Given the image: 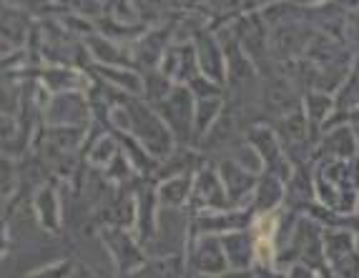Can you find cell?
<instances>
[{
  "instance_id": "cell-13",
  "label": "cell",
  "mask_w": 359,
  "mask_h": 278,
  "mask_svg": "<svg viewBox=\"0 0 359 278\" xmlns=\"http://www.w3.org/2000/svg\"><path fill=\"white\" fill-rule=\"evenodd\" d=\"M189 186H191V181H189V178H179V181H168V183L161 188V201H163V203H176V206H179V203H184Z\"/></svg>"
},
{
  "instance_id": "cell-4",
  "label": "cell",
  "mask_w": 359,
  "mask_h": 278,
  "mask_svg": "<svg viewBox=\"0 0 359 278\" xmlns=\"http://www.w3.org/2000/svg\"><path fill=\"white\" fill-rule=\"evenodd\" d=\"M319 151L330 160L352 158V155H357V133H354L352 125H337L324 136Z\"/></svg>"
},
{
  "instance_id": "cell-11",
  "label": "cell",
  "mask_w": 359,
  "mask_h": 278,
  "mask_svg": "<svg viewBox=\"0 0 359 278\" xmlns=\"http://www.w3.org/2000/svg\"><path fill=\"white\" fill-rule=\"evenodd\" d=\"M332 108H337V101H332L327 93H309L306 95V123H309V128H314V125L324 123L327 120V116L332 113Z\"/></svg>"
},
{
  "instance_id": "cell-2",
  "label": "cell",
  "mask_w": 359,
  "mask_h": 278,
  "mask_svg": "<svg viewBox=\"0 0 359 278\" xmlns=\"http://www.w3.org/2000/svg\"><path fill=\"white\" fill-rule=\"evenodd\" d=\"M292 249L297 260L306 268H324V231L311 218H299L292 233Z\"/></svg>"
},
{
  "instance_id": "cell-12",
  "label": "cell",
  "mask_w": 359,
  "mask_h": 278,
  "mask_svg": "<svg viewBox=\"0 0 359 278\" xmlns=\"http://www.w3.org/2000/svg\"><path fill=\"white\" fill-rule=\"evenodd\" d=\"M194 190H196V195H201V203H206V206H224L222 201H216V195H224L219 193V181H216V176H211V173H201V176L196 178V186H194Z\"/></svg>"
},
{
  "instance_id": "cell-6",
  "label": "cell",
  "mask_w": 359,
  "mask_h": 278,
  "mask_svg": "<svg viewBox=\"0 0 359 278\" xmlns=\"http://www.w3.org/2000/svg\"><path fill=\"white\" fill-rule=\"evenodd\" d=\"M254 211L257 214H274V208L282 203L284 195V181H279L276 176H264L257 183V190H254Z\"/></svg>"
},
{
  "instance_id": "cell-18",
  "label": "cell",
  "mask_w": 359,
  "mask_h": 278,
  "mask_svg": "<svg viewBox=\"0 0 359 278\" xmlns=\"http://www.w3.org/2000/svg\"><path fill=\"white\" fill-rule=\"evenodd\" d=\"M354 133H357V148H359V125H354Z\"/></svg>"
},
{
  "instance_id": "cell-17",
  "label": "cell",
  "mask_w": 359,
  "mask_h": 278,
  "mask_svg": "<svg viewBox=\"0 0 359 278\" xmlns=\"http://www.w3.org/2000/svg\"><path fill=\"white\" fill-rule=\"evenodd\" d=\"M257 278H284V276L279 271H271V268H259Z\"/></svg>"
},
{
  "instance_id": "cell-10",
  "label": "cell",
  "mask_w": 359,
  "mask_h": 278,
  "mask_svg": "<svg viewBox=\"0 0 359 278\" xmlns=\"http://www.w3.org/2000/svg\"><path fill=\"white\" fill-rule=\"evenodd\" d=\"M179 273H181V258L171 256V258L146 263L144 268H138L136 273H131V278H179Z\"/></svg>"
},
{
  "instance_id": "cell-8",
  "label": "cell",
  "mask_w": 359,
  "mask_h": 278,
  "mask_svg": "<svg viewBox=\"0 0 359 278\" xmlns=\"http://www.w3.org/2000/svg\"><path fill=\"white\" fill-rule=\"evenodd\" d=\"M106 241H108V246H111V251H114V253L118 256L121 268H123V271H128V268L138 266V263L144 260V258H141V253H138L136 243H133L131 238L126 236V233L108 231L106 233Z\"/></svg>"
},
{
  "instance_id": "cell-15",
  "label": "cell",
  "mask_w": 359,
  "mask_h": 278,
  "mask_svg": "<svg viewBox=\"0 0 359 278\" xmlns=\"http://www.w3.org/2000/svg\"><path fill=\"white\" fill-rule=\"evenodd\" d=\"M289 278H317V276H314V271H311V268L297 263V266H292V271H289Z\"/></svg>"
},
{
  "instance_id": "cell-1",
  "label": "cell",
  "mask_w": 359,
  "mask_h": 278,
  "mask_svg": "<svg viewBox=\"0 0 359 278\" xmlns=\"http://www.w3.org/2000/svg\"><path fill=\"white\" fill-rule=\"evenodd\" d=\"M324 256L339 278H359V241L349 231L324 233Z\"/></svg>"
},
{
  "instance_id": "cell-5",
  "label": "cell",
  "mask_w": 359,
  "mask_h": 278,
  "mask_svg": "<svg viewBox=\"0 0 359 278\" xmlns=\"http://www.w3.org/2000/svg\"><path fill=\"white\" fill-rule=\"evenodd\" d=\"M222 246H224V253L229 256V263L236 271H246L254 263V258H257V238H252L244 231L229 233L222 241Z\"/></svg>"
},
{
  "instance_id": "cell-16",
  "label": "cell",
  "mask_w": 359,
  "mask_h": 278,
  "mask_svg": "<svg viewBox=\"0 0 359 278\" xmlns=\"http://www.w3.org/2000/svg\"><path fill=\"white\" fill-rule=\"evenodd\" d=\"M201 278H257V271H231V273H219V276H201Z\"/></svg>"
},
{
  "instance_id": "cell-9",
  "label": "cell",
  "mask_w": 359,
  "mask_h": 278,
  "mask_svg": "<svg viewBox=\"0 0 359 278\" xmlns=\"http://www.w3.org/2000/svg\"><path fill=\"white\" fill-rule=\"evenodd\" d=\"M222 176H224V183H226V193L231 195V198H241L244 193L257 188V176L241 171V168L233 166V163H224Z\"/></svg>"
},
{
  "instance_id": "cell-3",
  "label": "cell",
  "mask_w": 359,
  "mask_h": 278,
  "mask_svg": "<svg viewBox=\"0 0 359 278\" xmlns=\"http://www.w3.org/2000/svg\"><path fill=\"white\" fill-rule=\"evenodd\" d=\"M249 141H252L254 151L259 153L262 163L266 166V176H276L279 181L287 183L292 173H289V166L287 160L282 155V148H279V138L271 128L266 125H259V128H252L249 130Z\"/></svg>"
},
{
  "instance_id": "cell-7",
  "label": "cell",
  "mask_w": 359,
  "mask_h": 278,
  "mask_svg": "<svg viewBox=\"0 0 359 278\" xmlns=\"http://www.w3.org/2000/svg\"><path fill=\"white\" fill-rule=\"evenodd\" d=\"M224 246L222 241H216V238H206L201 246H198V256L194 258V266H196V271L201 273H222L224 268H226L229 258H224Z\"/></svg>"
},
{
  "instance_id": "cell-14",
  "label": "cell",
  "mask_w": 359,
  "mask_h": 278,
  "mask_svg": "<svg viewBox=\"0 0 359 278\" xmlns=\"http://www.w3.org/2000/svg\"><path fill=\"white\" fill-rule=\"evenodd\" d=\"M68 268H71V263H58V266H50L43 273H38L36 278H66Z\"/></svg>"
}]
</instances>
